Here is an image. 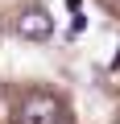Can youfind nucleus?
Instances as JSON below:
<instances>
[{
	"label": "nucleus",
	"instance_id": "nucleus-1",
	"mask_svg": "<svg viewBox=\"0 0 120 124\" xmlns=\"http://www.w3.org/2000/svg\"><path fill=\"white\" fill-rule=\"evenodd\" d=\"M58 116H62V108H58V99L46 95V91H33L21 103V124H58Z\"/></svg>",
	"mask_w": 120,
	"mask_h": 124
},
{
	"label": "nucleus",
	"instance_id": "nucleus-2",
	"mask_svg": "<svg viewBox=\"0 0 120 124\" xmlns=\"http://www.w3.org/2000/svg\"><path fill=\"white\" fill-rule=\"evenodd\" d=\"M17 33L29 37V41H46V37L54 33V21H50L46 8H25V13L17 17Z\"/></svg>",
	"mask_w": 120,
	"mask_h": 124
}]
</instances>
